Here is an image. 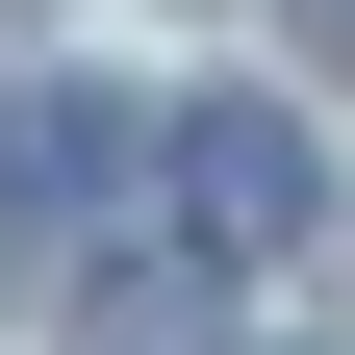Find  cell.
<instances>
[{
  "label": "cell",
  "mask_w": 355,
  "mask_h": 355,
  "mask_svg": "<svg viewBox=\"0 0 355 355\" xmlns=\"http://www.w3.org/2000/svg\"><path fill=\"white\" fill-rule=\"evenodd\" d=\"M153 178H178V254H304V229H330L304 102H178V127H153Z\"/></svg>",
  "instance_id": "6da1fadb"
},
{
  "label": "cell",
  "mask_w": 355,
  "mask_h": 355,
  "mask_svg": "<svg viewBox=\"0 0 355 355\" xmlns=\"http://www.w3.org/2000/svg\"><path fill=\"white\" fill-rule=\"evenodd\" d=\"M304 51H330V76H355V0H304Z\"/></svg>",
  "instance_id": "7a4b0ae2"
}]
</instances>
